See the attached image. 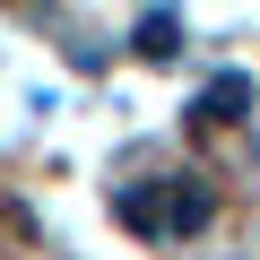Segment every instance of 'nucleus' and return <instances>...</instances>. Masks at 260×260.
Segmentation results:
<instances>
[{"instance_id": "nucleus-1", "label": "nucleus", "mask_w": 260, "mask_h": 260, "mask_svg": "<svg viewBox=\"0 0 260 260\" xmlns=\"http://www.w3.org/2000/svg\"><path fill=\"white\" fill-rule=\"evenodd\" d=\"M113 217H121L130 234H148V243H182V234H200V225L217 217V191H208L200 174H165V182H121V191H113Z\"/></svg>"}, {"instance_id": "nucleus-2", "label": "nucleus", "mask_w": 260, "mask_h": 260, "mask_svg": "<svg viewBox=\"0 0 260 260\" xmlns=\"http://www.w3.org/2000/svg\"><path fill=\"white\" fill-rule=\"evenodd\" d=\"M130 44H139L148 61H174V52H182V18H174V9H148L139 26H130Z\"/></svg>"}, {"instance_id": "nucleus-3", "label": "nucleus", "mask_w": 260, "mask_h": 260, "mask_svg": "<svg viewBox=\"0 0 260 260\" xmlns=\"http://www.w3.org/2000/svg\"><path fill=\"white\" fill-rule=\"evenodd\" d=\"M243 104H251V78H243V70H225V78H217L191 113H200V121H243Z\"/></svg>"}]
</instances>
